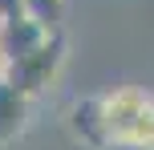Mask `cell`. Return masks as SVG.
Segmentation results:
<instances>
[{"instance_id":"cell-6","label":"cell","mask_w":154,"mask_h":150,"mask_svg":"<svg viewBox=\"0 0 154 150\" xmlns=\"http://www.w3.org/2000/svg\"><path fill=\"white\" fill-rule=\"evenodd\" d=\"M24 12L37 16V20H41V24H49V29H61L65 0H24Z\"/></svg>"},{"instance_id":"cell-1","label":"cell","mask_w":154,"mask_h":150,"mask_svg":"<svg viewBox=\"0 0 154 150\" xmlns=\"http://www.w3.org/2000/svg\"><path fill=\"white\" fill-rule=\"evenodd\" d=\"M101 110L114 150H154V93L138 85H118L101 93Z\"/></svg>"},{"instance_id":"cell-2","label":"cell","mask_w":154,"mask_h":150,"mask_svg":"<svg viewBox=\"0 0 154 150\" xmlns=\"http://www.w3.org/2000/svg\"><path fill=\"white\" fill-rule=\"evenodd\" d=\"M61 65H65V37H61V29H57L41 49H32V53H24V57H16V61L0 65V73H4L12 85H20L24 93L37 102V97L57 81Z\"/></svg>"},{"instance_id":"cell-5","label":"cell","mask_w":154,"mask_h":150,"mask_svg":"<svg viewBox=\"0 0 154 150\" xmlns=\"http://www.w3.org/2000/svg\"><path fill=\"white\" fill-rule=\"evenodd\" d=\"M29 118H32V97L0 73V146H12L29 130Z\"/></svg>"},{"instance_id":"cell-7","label":"cell","mask_w":154,"mask_h":150,"mask_svg":"<svg viewBox=\"0 0 154 150\" xmlns=\"http://www.w3.org/2000/svg\"><path fill=\"white\" fill-rule=\"evenodd\" d=\"M16 16H24V0H0V24L16 20Z\"/></svg>"},{"instance_id":"cell-3","label":"cell","mask_w":154,"mask_h":150,"mask_svg":"<svg viewBox=\"0 0 154 150\" xmlns=\"http://www.w3.org/2000/svg\"><path fill=\"white\" fill-rule=\"evenodd\" d=\"M65 130L73 142H81L85 150H114L109 146V130H106V110H101V93L97 97H77L65 110Z\"/></svg>"},{"instance_id":"cell-4","label":"cell","mask_w":154,"mask_h":150,"mask_svg":"<svg viewBox=\"0 0 154 150\" xmlns=\"http://www.w3.org/2000/svg\"><path fill=\"white\" fill-rule=\"evenodd\" d=\"M57 29H49V24H41L37 16H16V20H4L0 24V65L16 61V57L32 53V49H41L49 37H53Z\"/></svg>"}]
</instances>
